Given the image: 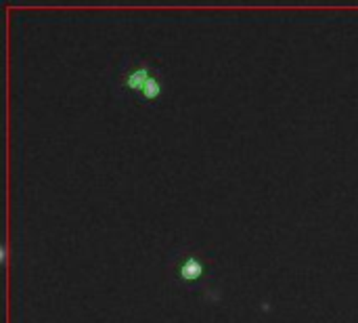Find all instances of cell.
<instances>
[{
	"mask_svg": "<svg viewBox=\"0 0 358 323\" xmlns=\"http://www.w3.org/2000/svg\"><path fill=\"white\" fill-rule=\"evenodd\" d=\"M111 86L117 99L130 101L143 107L159 105L168 88L164 69L134 55H122L120 61L113 65Z\"/></svg>",
	"mask_w": 358,
	"mask_h": 323,
	"instance_id": "1",
	"label": "cell"
},
{
	"mask_svg": "<svg viewBox=\"0 0 358 323\" xmlns=\"http://www.w3.org/2000/svg\"><path fill=\"white\" fill-rule=\"evenodd\" d=\"M170 269L174 271L176 280L180 284H189V288L201 284L206 286L210 275H212V267L195 252L191 250H172L170 252Z\"/></svg>",
	"mask_w": 358,
	"mask_h": 323,
	"instance_id": "2",
	"label": "cell"
}]
</instances>
